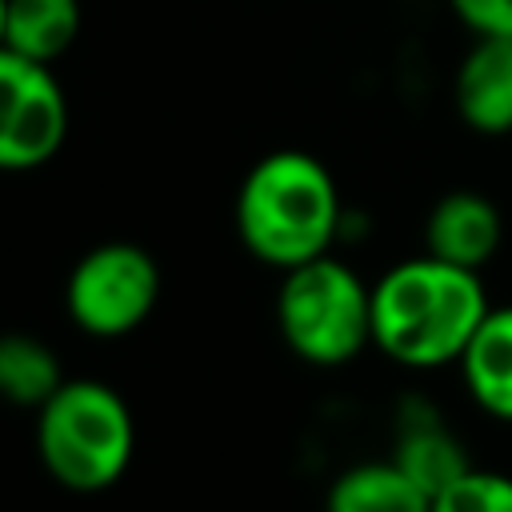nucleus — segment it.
Masks as SVG:
<instances>
[{"mask_svg": "<svg viewBox=\"0 0 512 512\" xmlns=\"http://www.w3.org/2000/svg\"><path fill=\"white\" fill-rule=\"evenodd\" d=\"M68 136V100L52 64L0 48V172L48 164Z\"/></svg>", "mask_w": 512, "mask_h": 512, "instance_id": "6", "label": "nucleus"}, {"mask_svg": "<svg viewBox=\"0 0 512 512\" xmlns=\"http://www.w3.org/2000/svg\"><path fill=\"white\" fill-rule=\"evenodd\" d=\"M456 364L464 372L472 400L488 416L512 424V304L484 312L480 328L472 332Z\"/></svg>", "mask_w": 512, "mask_h": 512, "instance_id": "10", "label": "nucleus"}, {"mask_svg": "<svg viewBox=\"0 0 512 512\" xmlns=\"http://www.w3.org/2000/svg\"><path fill=\"white\" fill-rule=\"evenodd\" d=\"M472 36H512V0H448Z\"/></svg>", "mask_w": 512, "mask_h": 512, "instance_id": "15", "label": "nucleus"}, {"mask_svg": "<svg viewBox=\"0 0 512 512\" xmlns=\"http://www.w3.org/2000/svg\"><path fill=\"white\" fill-rule=\"evenodd\" d=\"M4 8H8V0H0V44H4Z\"/></svg>", "mask_w": 512, "mask_h": 512, "instance_id": "16", "label": "nucleus"}, {"mask_svg": "<svg viewBox=\"0 0 512 512\" xmlns=\"http://www.w3.org/2000/svg\"><path fill=\"white\" fill-rule=\"evenodd\" d=\"M340 228V192L332 172L300 152L260 156L236 192V232L244 248L280 272L328 252Z\"/></svg>", "mask_w": 512, "mask_h": 512, "instance_id": "2", "label": "nucleus"}, {"mask_svg": "<svg viewBox=\"0 0 512 512\" xmlns=\"http://www.w3.org/2000/svg\"><path fill=\"white\" fill-rule=\"evenodd\" d=\"M136 428L120 392L100 380H64L36 408V452L68 492L112 488L132 460Z\"/></svg>", "mask_w": 512, "mask_h": 512, "instance_id": "3", "label": "nucleus"}, {"mask_svg": "<svg viewBox=\"0 0 512 512\" xmlns=\"http://www.w3.org/2000/svg\"><path fill=\"white\" fill-rule=\"evenodd\" d=\"M80 24H84L80 0H8L0 48H12L40 64H56L76 44Z\"/></svg>", "mask_w": 512, "mask_h": 512, "instance_id": "12", "label": "nucleus"}, {"mask_svg": "<svg viewBox=\"0 0 512 512\" xmlns=\"http://www.w3.org/2000/svg\"><path fill=\"white\" fill-rule=\"evenodd\" d=\"M160 296L156 260L128 240L88 248L64 284V308L88 336H124L140 328Z\"/></svg>", "mask_w": 512, "mask_h": 512, "instance_id": "5", "label": "nucleus"}, {"mask_svg": "<svg viewBox=\"0 0 512 512\" xmlns=\"http://www.w3.org/2000/svg\"><path fill=\"white\" fill-rule=\"evenodd\" d=\"M452 100L468 128L512 132V36H476L456 68Z\"/></svg>", "mask_w": 512, "mask_h": 512, "instance_id": "8", "label": "nucleus"}, {"mask_svg": "<svg viewBox=\"0 0 512 512\" xmlns=\"http://www.w3.org/2000/svg\"><path fill=\"white\" fill-rule=\"evenodd\" d=\"M484 312L480 272L424 252L372 284V344L404 368L456 364Z\"/></svg>", "mask_w": 512, "mask_h": 512, "instance_id": "1", "label": "nucleus"}, {"mask_svg": "<svg viewBox=\"0 0 512 512\" xmlns=\"http://www.w3.org/2000/svg\"><path fill=\"white\" fill-rule=\"evenodd\" d=\"M284 344L320 368L348 364L372 344V288L336 256H316L284 272L276 296Z\"/></svg>", "mask_w": 512, "mask_h": 512, "instance_id": "4", "label": "nucleus"}, {"mask_svg": "<svg viewBox=\"0 0 512 512\" xmlns=\"http://www.w3.org/2000/svg\"><path fill=\"white\" fill-rule=\"evenodd\" d=\"M432 512H512V476L468 468L432 496Z\"/></svg>", "mask_w": 512, "mask_h": 512, "instance_id": "14", "label": "nucleus"}, {"mask_svg": "<svg viewBox=\"0 0 512 512\" xmlns=\"http://www.w3.org/2000/svg\"><path fill=\"white\" fill-rule=\"evenodd\" d=\"M324 512H432V496L400 464L368 460L332 480Z\"/></svg>", "mask_w": 512, "mask_h": 512, "instance_id": "11", "label": "nucleus"}, {"mask_svg": "<svg viewBox=\"0 0 512 512\" xmlns=\"http://www.w3.org/2000/svg\"><path fill=\"white\" fill-rule=\"evenodd\" d=\"M64 380L68 376H64L52 344H44L28 332L0 336V400L20 404V408H40Z\"/></svg>", "mask_w": 512, "mask_h": 512, "instance_id": "13", "label": "nucleus"}, {"mask_svg": "<svg viewBox=\"0 0 512 512\" xmlns=\"http://www.w3.org/2000/svg\"><path fill=\"white\" fill-rule=\"evenodd\" d=\"M500 236H504L500 208L488 196L468 192V188L440 196L424 220L428 256L456 264V268H472V272H480L496 256Z\"/></svg>", "mask_w": 512, "mask_h": 512, "instance_id": "7", "label": "nucleus"}, {"mask_svg": "<svg viewBox=\"0 0 512 512\" xmlns=\"http://www.w3.org/2000/svg\"><path fill=\"white\" fill-rule=\"evenodd\" d=\"M388 460L400 464L428 496H436L440 488H448L456 476H464L472 468V460H468L464 444L456 440V432L428 404H404L400 408L396 444H392Z\"/></svg>", "mask_w": 512, "mask_h": 512, "instance_id": "9", "label": "nucleus"}]
</instances>
